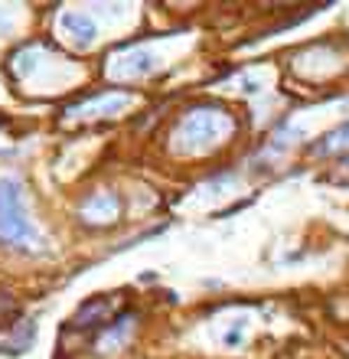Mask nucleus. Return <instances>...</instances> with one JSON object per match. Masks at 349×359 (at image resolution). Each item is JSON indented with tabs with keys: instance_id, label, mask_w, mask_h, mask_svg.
I'll return each instance as SVG.
<instances>
[{
	"instance_id": "f257e3e1",
	"label": "nucleus",
	"mask_w": 349,
	"mask_h": 359,
	"mask_svg": "<svg viewBox=\"0 0 349 359\" xmlns=\"http://www.w3.org/2000/svg\"><path fill=\"white\" fill-rule=\"evenodd\" d=\"M36 229L29 222L23 187L17 180H0V242L13 248H33Z\"/></svg>"
},
{
	"instance_id": "f03ea898",
	"label": "nucleus",
	"mask_w": 349,
	"mask_h": 359,
	"mask_svg": "<svg viewBox=\"0 0 349 359\" xmlns=\"http://www.w3.org/2000/svg\"><path fill=\"white\" fill-rule=\"evenodd\" d=\"M62 29H66L76 43H82V46L95 39V27H92V20H88L85 13H66V17H62Z\"/></svg>"
},
{
	"instance_id": "7ed1b4c3",
	"label": "nucleus",
	"mask_w": 349,
	"mask_h": 359,
	"mask_svg": "<svg viewBox=\"0 0 349 359\" xmlns=\"http://www.w3.org/2000/svg\"><path fill=\"white\" fill-rule=\"evenodd\" d=\"M349 144V124H343L340 131H333L330 137H327V144H323L320 151H333V147H346Z\"/></svg>"
}]
</instances>
